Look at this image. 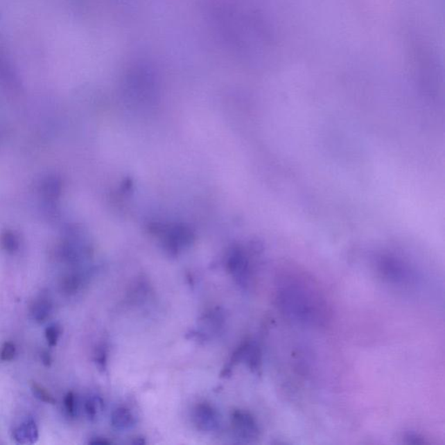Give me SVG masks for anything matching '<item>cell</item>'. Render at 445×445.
<instances>
[{
    "label": "cell",
    "mask_w": 445,
    "mask_h": 445,
    "mask_svg": "<svg viewBox=\"0 0 445 445\" xmlns=\"http://www.w3.org/2000/svg\"><path fill=\"white\" fill-rule=\"evenodd\" d=\"M405 443L407 444H426L427 442L421 435L415 433H408L403 437Z\"/></svg>",
    "instance_id": "17"
},
{
    "label": "cell",
    "mask_w": 445,
    "mask_h": 445,
    "mask_svg": "<svg viewBox=\"0 0 445 445\" xmlns=\"http://www.w3.org/2000/svg\"><path fill=\"white\" fill-rule=\"evenodd\" d=\"M228 269L239 285L247 287L250 279L248 261L241 252L232 253L228 260Z\"/></svg>",
    "instance_id": "6"
},
{
    "label": "cell",
    "mask_w": 445,
    "mask_h": 445,
    "mask_svg": "<svg viewBox=\"0 0 445 445\" xmlns=\"http://www.w3.org/2000/svg\"><path fill=\"white\" fill-rule=\"evenodd\" d=\"M13 437L19 444H34L39 438L36 424L33 421H27L13 433Z\"/></svg>",
    "instance_id": "7"
},
{
    "label": "cell",
    "mask_w": 445,
    "mask_h": 445,
    "mask_svg": "<svg viewBox=\"0 0 445 445\" xmlns=\"http://www.w3.org/2000/svg\"><path fill=\"white\" fill-rule=\"evenodd\" d=\"M16 354L15 345L11 342H6L3 345L1 352H0V358L3 361H11L15 358Z\"/></svg>",
    "instance_id": "15"
},
{
    "label": "cell",
    "mask_w": 445,
    "mask_h": 445,
    "mask_svg": "<svg viewBox=\"0 0 445 445\" xmlns=\"http://www.w3.org/2000/svg\"><path fill=\"white\" fill-rule=\"evenodd\" d=\"M2 247L9 253H13L19 249V241L17 235L12 232H6L1 237Z\"/></svg>",
    "instance_id": "11"
},
{
    "label": "cell",
    "mask_w": 445,
    "mask_h": 445,
    "mask_svg": "<svg viewBox=\"0 0 445 445\" xmlns=\"http://www.w3.org/2000/svg\"><path fill=\"white\" fill-rule=\"evenodd\" d=\"M64 407H66L67 412L70 416H75V414H76V400H75L73 392L67 393L66 398H64Z\"/></svg>",
    "instance_id": "16"
},
{
    "label": "cell",
    "mask_w": 445,
    "mask_h": 445,
    "mask_svg": "<svg viewBox=\"0 0 445 445\" xmlns=\"http://www.w3.org/2000/svg\"><path fill=\"white\" fill-rule=\"evenodd\" d=\"M61 330L58 324H51L46 330V338L48 344L51 347H56L60 337Z\"/></svg>",
    "instance_id": "14"
},
{
    "label": "cell",
    "mask_w": 445,
    "mask_h": 445,
    "mask_svg": "<svg viewBox=\"0 0 445 445\" xmlns=\"http://www.w3.org/2000/svg\"><path fill=\"white\" fill-rule=\"evenodd\" d=\"M232 424L235 433L242 439L252 442L259 437L260 430L258 423L249 412L236 410L232 413Z\"/></svg>",
    "instance_id": "4"
},
{
    "label": "cell",
    "mask_w": 445,
    "mask_h": 445,
    "mask_svg": "<svg viewBox=\"0 0 445 445\" xmlns=\"http://www.w3.org/2000/svg\"><path fill=\"white\" fill-rule=\"evenodd\" d=\"M241 362H245L252 372L259 374L261 371L262 366V354L259 345L252 343V342H246V343L243 344L232 356L228 367L224 369L225 374H227V372H230L235 365Z\"/></svg>",
    "instance_id": "3"
},
{
    "label": "cell",
    "mask_w": 445,
    "mask_h": 445,
    "mask_svg": "<svg viewBox=\"0 0 445 445\" xmlns=\"http://www.w3.org/2000/svg\"><path fill=\"white\" fill-rule=\"evenodd\" d=\"M101 406V400L98 398V396H91L85 402V412L89 419L91 420H94L97 417L99 409Z\"/></svg>",
    "instance_id": "13"
},
{
    "label": "cell",
    "mask_w": 445,
    "mask_h": 445,
    "mask_svg": "<svg viewBox=\"0 0 445 445\" xmlns=\"http://www.w3.org/2000/svg\"><path fill=\"white\" fill-rule=\"evenodd\" d=\"M51 304L47 297H40L32 306V315L37 323H44L50 316Z\"/></svg>",
    "instance_id": "9"
},
{
    "label": "cell",
    "mask_w": 445,
    "mask_h": 445,
    "mask_svg": "<svg viewBox=\"0 0 445 445\" xmlns=\"http://www.w3.org/2000/svg\"><path fill=\"white\" fill-rule=\"evenodd\" d=\"M193 420L198 429L207 433L217 430L220 426L219 414L209 403H200L195 408Z\"/></svg>",
    "instance_id": "5"
},
{
    "label": "cell",
    "mask_w": 445,
    "mask_h": 445,
    "mask_svg": "<svg viewBox=\"0 0 445 445\" xmlns=\"http://www.w3.org/2000/svg\"><path fill=\"white\" fill-rule=\"evenodd\" d=\"M96 362L98 365V367L101 369H105L106 366V352L104 349H101L96 354Z\"/></svg>",
    "instance_id": "18"
},
{
    "label": "cell",
    "mask_w": 445,
    "mask_h": 445,
    "mask_svg": "<svg viewBox=\"0 0 445 445\" xmlns=\"http://www.w3.org/2000/svg\"><path fill=\"white\" fill-rule=\"evenodd\" d=\"M41 360H42L43 364L46 366H50L51 365V355L46 351H43L40 355Z\"/></svg>",
    "instance_id": "19"
},
{
    "label": "cell",
    "mask_w": 445,
    "mask_h": 445,
    "mask_svg": "<svg viewBox=\"0 0 445 445\" xmlns=\"http://www.w3.org/2000/svg\"><path fill=\"white\" fill-rule=\"evenodd\" d=\"M42 191L47 198H57L61 193V183L56 177H48L42 184Z\"/></svg>",
    "instance_id": "10"
},
{
    "label": "cell",
    "mask_w": 445,
    "mask_h": 445,
    "mask_svg": "<svg viewBox=\"0 0 445 445\" xmlns=\"http://www.w3.org/2000/svg\"><path fill=\"white\" fill-rule=\"evenodd\" d=\"M112 426L118 430H125L131 429L135 424L134 417L128 409L118 408L112 412Z\"/></svg>",
    "instance_id": "8"
},
{
    "label": "cell",
    "mask_w": 445,
    "mask_h": 445,
    "mask_svg": "<svg viewBox=\"0 0 445 445\" xmlns=\"http://www.w3.org/2000/svg\"><path fill=\"white\" fill-rule=\"evenodd\" d=\"M276 300L283 314L296 323L320 326L327 320L326 301L317 286L306 277H283Z\"/></svg>",
    "instance_id": "1"
},
{
    "label": "cell",
    "mask_w": 445,
    "mask_h": 445,
    "mask_svg": "<svg viewBox=\"0 0 445 445\" xmlns=\"http://www.w3.org/2000/svg\"><path fill=\"white\" fill-rule=\"evenodd\" d=\"M376 267L383 279L392 285L410 286L416 281L415 272L398 256H380Z\"/></svg>",
    "instance_id": "2"
},
{
    "label": "cell",
    "mask_w": 445,
    "mask_h": 445,
    "mask_svg": "<svg viewBox=\"0 0 445 445\" xmlns=\"http://www.w3.org/2000/svg\"><path fill=\"white\" fill-rule=\"evenodd\" d=\"M30 388H32L34 396L40 400L41 402L51 403V405H54V403H56V400H55L53 396L51 395L50 392H48L44 387L40 385L39 383L33 382Z\"/></svg>",
    "instance_id": "12"
}]
</instances>
